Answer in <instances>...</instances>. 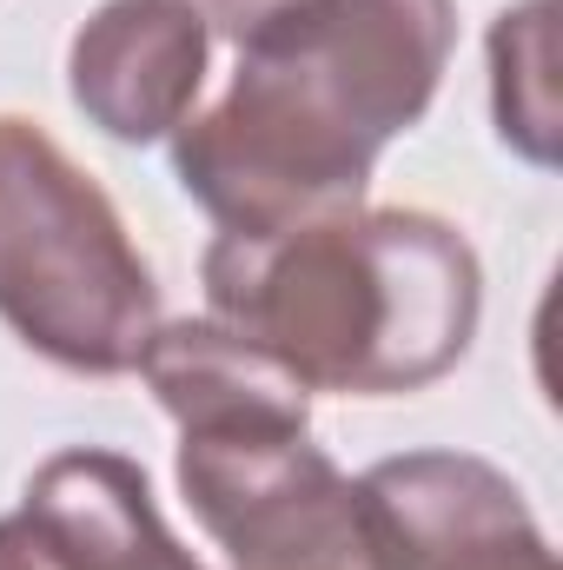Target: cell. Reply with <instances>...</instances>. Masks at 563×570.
<instances>
[{
  "instance_id": "1",
  "label": "cell",
  "mask_w": 563,
  "mask_h": 570,
  "mask_svg": "<svg viewBox=\"0 0 563 570\" xmlns=\"http://www.w3.org/2000/svg\"><path fill=\"white\" fill-rule=\"evenodd\" d=\"M451 40V0H292L239 40L226 100L172 134L186 199L226 239L358 213L378 153L431 114Z\"/></svg>"
},
{
  "instance_id": "2",
  "label": "cell",
  "mask_w": 563,
  "mask_h": 570,
  "mask_svg": "<svg viewBox=\"0 0 563 570\" xmlns=\"http://www.w3.org/2000/svg\"><path fill=\"white\" fill-rule=\"evenodd\" d=\"M206 318L279 358L305 392L398 399L444 379L484 312L471 239L418 206L338 213L279 239H213Z\"/></svg>"
},
{
  "instance_id": "3",
  "label": "cell",
  "mask_w": 563,
  "mask_h": 570,
  "mask_svg": "<svg viewBox=\"0 0 563 570\" xmlns=\"http://www.w3.org/2000/svg\"><path fill=\"white\" fill-rule=\"evenodd\" d=\"M0 318L80 379L134 372L159 332V285L120 206L20 114H0Z\"/></svg>"
},
{
  "instance_id": "4",
  "label": "cell",
  "mask_w": 563,
  "mask_h": 570,
  "mask_svg": "<svg viewBox=\"0 0 563 570\" xmlns=\"http://www.w3.org/2000/svg\"><path fill=\"white\" fill-rule=\"evenodd\" d=\"M179 498L233 570H378L358 478L305 425L239 419L179 431Z\"/></svg>"
},
{
  "instance_id": "5",
  "label": "cell",
  "mask_w": 563,
  "mask_h": 570,
  "mask_svg": "<svg viewBox=\"0 0 563 570\" xmlns=\"http://www.w3.org/2000/svg\"><path fill=\"white\" fill-rule=\"evenodd\" d=\"M378 570H557L524 491L471 451H405L358 478Z\"/></svg>"
},
{
  "instance_id": "6",
  "label": "cell",
  "mask_w": 563,
  "mask_h": 570,
  "mask_svg": "<svg viewBox=\"0 0 563 570\" xmlns=\"http://www.w3.org/2000/svg\"><path fill=\"white\" fill-rule=\"evenodd\" d=\"M206 53L213 33L186 0H107L67 47V94L107 140H172L206 87Z\"/></svg>"
},
{
  "instance_id": "7",
  "label": "cell",
  "mask_w": 563,
  "mask_h": 570,
  "mask_svg": "<svg viewBox=\"0 0 563 570\" xmlns=\"http://www.w3.org/2000/svg\"><path fill=\"white\" fill-rule=\"evenodd\" d=\"M20 511L53 538L67 570H206L166 531L140 464L100 444L53 451L27 478Z\"/></svg>"
},
{
  "instance_id": "8",
  "label": "cell",
  "mask_w": 563,
  "mask_h": 570,
  "mask_svg": "<svg viewBox=\"0 0 563 570\" xmlns=\"http://www.w3.org/2000/svg\"><path fill=\"white\" fill-rule=\"evenodd\" d=\"M140 372L152 399L172 412V425H239V419H285V425H312V392L285 372L279 358H266L259 345H246L239 332H226L219 318H159V332L146 338Z\"/></svg>"
},
{
  "instance_id": "9",
  "label": "cell",
  "mask_w": 563,
  "mask_h": 570,
  "mask_svg": "<svg viewBox=\"0 0 563 570\" xmlns=\"http://www.w3.org/2000/svg\"><path fill=\"white\" fill-rule=\"evenodd\" d=\"M557 0L504 7L491 27V114L531 166L557 159Z\"/></svg>"
},
{
  "instance_id": "10",
  "label": "cell",
  "mask_w": 563,
  "mask_h": 570,
  "mask_svg": "<svg viewBox=\"0 0 563 570\" xmlns=\"http://www.w3.org/2000/svg\"><path fill=\"white\" fill-rule=\"evenodd\" d=\"M0 570H67V558L27 511H7L0 518Z\"/></svg>"
},
{
  "instance_id": "11",
  "label": "cell",
  "mask_w": 563,
  "mask_h": 570,
  "mask_svg": "<svg viewBox=\"0 0 563 570\" xmlns=\"http://www.w3.org/2000/svg\"><path fill=\"white\" fill-rule=\"evenodd\" d=\"M199 20H206V33H226V40H246V33H259L273 13H285L292 0H186Z\"/></svg>"
}]
</instances>
